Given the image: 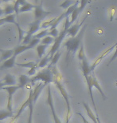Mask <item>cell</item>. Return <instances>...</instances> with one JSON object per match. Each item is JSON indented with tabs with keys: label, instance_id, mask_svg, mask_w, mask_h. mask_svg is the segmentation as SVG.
<instances>
[{
	"label": "cell",
	"instance_id": "cell-3",
	"mask_svg": "<svg viewBox=\"0 0 117 123\" xmlns=\"http://www.w3.org/2000/svg\"><path fill=\"white\" fill-rule=\"evenodd\" d=\"M71 26V24H70V17H68L65 19V23H64V26H63V28L61 31L60 32L59 35L57 38H55V41H54V43L53 44L52 47L50 48V51H49L48 55H50V57L52 59L53 56L55 55L56 53L57 52L58 50H59V47L61 45L63 40L64 38H65V36L68 34V30L69 28Z\"/></svg>",
	"mask_w": 117,
	"mask_h": 123
},
{
	"label": "cell",
	"instance_id": "cell-37",
	"mask_svg": "<svg viewBox=\"0 0 117 123\" xmlns=\"http://www.w3.org/2000/svg\"><path fill=\"white\" fill-rule=\"evenodd\" d=\"M77 114L78 115H80V117H81V118H82L83 122H84V123H90V122H89V121H88V120H87L86 118H85L84 117V115H83L82 114H80V113H77Z\"/></svg>",
	"mask_w": 117,
	"mask_h": 123
},
{
	"label": "cell",
	"instance_id": "cell-10",
	"mask_svg": "<svg viewBox=\"0 0 117 123\" xmlns=\"http://www.w3.org/2000/svg\"><path fill=\"white\" fill-rule=\"evenodd\" d=\"M117 47V43H116V44H114L113 46H110V47H108V49H107V50H105L104 51L103 53L101 54L99 56L98 58H96V60L94 61V62L92 63V64H91V72H92V71H93L96 68V66L99 65L100 63L101 62V61H102V59H103V58L105 57V56L107 55H108L109 53L111 52V50H113L114 49H116Z\"/></svg>",
	"mask_w": 117,
	"mask_h": 123
},
{
	"label": "cell",
	"instance_id": "cell-24",
	"mask_svg": "<svg viewBox=\"0 0 117 123\" xmlns=\"http://www.w3.org/2000/svg\"><path fill=\"white\" fill-rule=\"evenodd\" d=\"M50 62H51V58L50 57V55L47 54L45 57H43L40 60L39 63L38 64V68H42L43 69L44 67H45V66L48 65L49 62L50 63Z\"/></svg>",
	"mask_w": 117,
	"mask_h": 123
},
{
	"label": "cell",
	"instance_id": "cell-17",
	"mask_svg": "<svg viewBox=\"0 0 117 123\" xmlns=\"http://www.w3.org/2000/svg\"><path fill=\"white\" fill-rule=\"evenodd\" d=\"M0 51L2 53L1 58L0 61H6L9 58H11V57L14 56V49H9V50H3V49H0Z\"/></svg>",
	"mask_w": 117,
	"mask_h": 123
},
{
	"label": "cell",
	"instance_id": "cell-8",
	"mask_svg": "<svg viewBox=\"0 0 117 123\" xmlns=\"http://www.w3.org/2000/svg\"><path fill=\"white\" fill-rule=\"evenodd\" d=\"M43 2H40L39 4H36L33 9V16H34V21H42L48 15L51 14L50 11H45L42 6Z\"/></svg>",
	"mask_w": 117,
	"mask_h": 123
},
{
	"label": "cell",
	"instance_id": "cell-2",
	"mask_svg": "<svg viewBox=\"0 0 117 123\" xmlns=\"http://www.w3.org/2000/svg\"><path fill=\"white\" fill-rule=\"evenodd\" d=\"M86 28H87V25H84L82 26L81 30L80 31V32L78 33V34L76 37L69 38L65 41V43H64V46H65V47H66V50H67V58H69L70 54L74 55L77 51L78 49H80V46L82 43H81L82 38H83V37H84Z\"/></svg>",
	"mask_w": 117,
	"mask_h": 123
},
{
	"label": "cell",
	"instance_id": "cell-35",
	"mask_svg": "<svg viewBox=\"0 0 117 123\" xmlns=\"http://www.w3.org/2000/svg\"><path fill=\"white\" fill-rule=\"evenodd\" d=\"M37 69H38V66H33V67H32L31 69H30V70L28 71V75H30V76L34 75L35 73H36V70H37Z\"/></svg>",
	"mask_w": 117,
	"mask_h": 123
},
{
	"label": "cell",
	"instance_id": "cell-23",
	"mask_svg": "<svg viewBox=\"0 0 117 123\" xmlns=\"http://www.w3.org/2000/svg\"><path fill=\"white\" fill-rule=\"evenodd\" d=\"M92 84H93V87H95L96 89H97V90H98V91L100 92V93L101 94L102 98H103V99L105 100L106 98H107V97L105 96V94H104V93L103 91V90H102L101 86H100V83L98 82V81H97L96 77H94V76L92 77Z\"/></svg>",
	"mask_w": 117,
	"mask_h": 123
},
{
	"label": "cell",
	"instance_id": "cell-19",
	"mask_svg": "<svg viewBox=\"0 0 117 123\" xmlns=\"http://www.w3.org/2000/svg\"><path fill=\"white\" fill-rule=\"evenodd\" d=\"M30 47H29L28 45H18L17 46H15V47L14 48V55L16 56V57H18V55H21L22 53L25 52V51L30 50Z\"/></svg>",
	"mask_w": 117,
	"mask_h": 123
},
{
	"label": "cell",
	"instance_id": "cell-11",
	"mask_svg": "<svg viewBox=\"0 0 117 123\" xmlns=\"http://www.w3.org/2000/svg\"><path fill=\"white\" fill-rule=\"evenodd\" d=\"M87 3H89V2L86 1V0H82V1L80 2V5L77 7L76 10H75V11H73V13H72L71 14V16H70V24H71V26H72V24L77 20V18H78L79 14L84 11V7L86 6Z\"/></svg>",
	"mask_w": 117,
	"mask_h": 123
},
{
	"label": "cell",
	"instance_id": "cell-15",
	"mask_svg": "<svg viewBox=\"0 0 117 123\" xmlns=\"http://www.w3.org/2000/svg\"><path fill=\"white\" fill-rule=\"evenodd\" d=\"M16 56H13L11 58L7 59L6 61H4L2 64L0 66V70H5V69H9V68H12L15 66L16 64Z\"/></svg>",
	"mask_w": 117,
	"mask_h": 123
},
{
	"label": "cell",
	"instance_id": "cell-1",
	"mask_svg": "<svg viewBox=\"0 0 117 123\" xmlns=\"http://www.w3.org/2000/svg\"><path fill=\"white\" fill-rule=\"evenodd\" d=\"M52 70H53V73L54 74V84L56 85L57 86V90H59L61 94L62 95L63 98H64L65 102V104H66V108H67V112H66V117H65V123H69V119L71 117V114H72V112H71V104H70V100H69V93L66 91L65 88L64 86L62 85V83L61 82V78H58V75L59 74L56 70V67L53 66L52 67Z\"/></svg>",
	"mask_w": 117,
	"mask_h": 123
},
{
	"label": "cell",
	"instance_id": "cell-9",
	"mask_svg": "<svg viewBox=\"0 0 117 123\" xmlns=\"http://www.w3.org/2000/svg\"><path fill=\"white\" fill-rule=\"evenodd\" d=\"M88 15H89V14L85 15L84 18H83L81 20V22H80L79 23H76L69 28V30H68V35L70 36V38H73V37H76L78 33L80 32V31L81 30L82 26H84V23L85 19L87 18Z\"/></svg>",
	"mask_w": 117,
	"mask_h": 123
},
{
	"label": "cell",
	"instance_id": "cell-27",
	"mask_svg": "<svg viewBox=\"0 0 117 123\" xmlns=\"http://www.w3.org/2000/svg\"><path fill=\"white\" fill-rule=\"evenodd\" d=\"M54 41H55L54 38H53L52 36L47 35L46 37H45V38H44L43 39H41V43L43 44V45L49 46V45H51V44L54 43Z\"/></svg>",
	"mask_w": 117,
	"mask_h": 123
},
{
	"label": "cell",
	"instance_id": "cell-20",
	"mask_svg": "<svg viewBox=\"0 0 117 123\" xmlns=\"http://www.w3.org/2000/svg\"><path fill=\"white\" fill-rule=\"evenodd\" d=\"M82 104H83V105H84L85 110H86V113H87L88 116L91 118V120L94 123H98V122H97V119H96V115L93 112H92V110H91V108L89 107V105H88L87 103H85V102H83Z\"/></svg>",
	"mask_w": 117,
	"mask_h": 123
},
{
	"label": "cell",
	"instance_id": "cell-31",
	"mask_svg": "<svg viewBox=\"0 0 117 123\" xmlns=\"http://www.w3.org/2000/svg\"><path fill=\"white\" fill-rule=\"evenodd\" d=\"M86 58V55L84 54V45L83 43H81V45L80 46V49H79V51H78V59L79 61H82L83 59Z\"/></svg>",
	"mask_w": 117,
	"mask_h": 123
},
{
	"label": "cell",
	"instance_id": "cell-28",
	"mask_svg": "<svg viewBox=\"0 0 117 123\" xmlns=\"http://www.w3.org/2000/svg\"><path fill=\"white\" fill-rule=\"evenodd\" d=\"M3 18H4V21L6 23H13L14 25L17 23L16 14H10V15L5 16Z\"/></svg>",
	"mask_w": 117,
	"mask_h": 123
},
{
	"label": "cell",
	"instance_id": "cell-33",
	"mask_svg": "<svg viewBox=\"0 0 117 123\" xmlns=\"http://www.w3.org/2000/svg\"><path fill=\"white\" fill-rule=\"evenodd\" d=\"M41 43V40L40 39H38V38H32V39H31V41L30 42V43L28 44L29 47H30V49H33V47H37V46L39 45V43Z\"/></svg>",
	"mask_w": 117,
	"mask_h": 123
},
{
	"label": "cell",
	"instance_id": "cell-6",
	"mask_svg": "<svg viewBox=\"0 0 117 123\" xmlns=\"http://www.w3.org/2000/svg\"><path fill=\"white\" fill-rule=\"evenodd\" d=\"M46 102L50 107V109L51 110V114H52L53 119L54 121V123H62L61 119L59 118V117L57 116V113H56L55 107H54V103H53V95L52 92H51V87L50 86H48V92H47V100Z\"/></svg>",
	"mask_w": 117,
	"mask_h": 123
},
{
	"label": "cell",
	"instance_id": "cell-22",
	"mask_svg": "<svg viewBox=\"0 0 117 123\" xmlns=\"http://www.w3.org/2000/svg\"><path fill=\"white\" fill-rule=\"evenodd\" d=\"M9 117H13V118L14 117L13 112L9 111L7 110H0V121L7 119Z\"/></svg>",
	"mask_w": 117,
	"mask_h": 123
},
{
	"label": "cell",
	"instance_id": "cell-29",
	"mask_svg": "<svg viewBox=\"0 0 117 123\" xmlns=\"http://www.w3.org/2000/svg\"><path fill=\"white\" fill-rule=\"evenodd\" d=\"M49 31H50L49 29H44V30H42L41 31L38 32V34H36L35 35H33V38H38V39H40V40H41V38L43 39L45 37H46L48 35Z\"/></svg>",
	"mask_w": 117,
	"mask_h": 123
},
{
	"label": "cell",
	"instance_id": "cell-7",
	"mask_svg": "<svg viewBox=\"0 0 117 123\" xmlns=\"http://www.w3.org/2000/svg\"><path fill=\"white\" fill-rule=\"evenodd\" d=\"M20 88L18 85L13 86H5L3 90L7 92V104H6V110L9 111L13 112V96L17 92V90Z\"/></svg>",
	"mask_w": 117,
	"mask_h": 123
},
{
	"label": "cell",
	"instance_id": "cell-40",
	"mask_svg": "<svg viewBox=\"0 0 117 123\" xmlns=\"http://www.w3.org/2000/svg\"><path fill=\"white\" fill-rule=\"evenodd\" d=\"M4 14V12H3V8H2L1 6H0V17L2 15H3Z\"/></svg>",
	"mask_w": 117,
	"mask_h": 123
},
{
	"label": "cell",
	"instance_id": "cell-36",
	"mask_svg": "<svg viewBox=\"0 0 117 123\" xmlns=\"http://www.w3.org/2000/svg\"><path fill=\"white\" fill-rule=\"evenodd\" d=\"M116 58H117V47L116 48L115 53H114V55H112V57H111V59H110V61L108 62V65H109V64H110V63H111V62H113L114 60H115Z\"/></svg>",
	"mask_w": 117,
	"mask_h": 123
},
{
	"label": "cell",
	"instance_id": "cell-18",
	"mask_svg": "<svg viewBox=\"0 0 117 123\" xmlns=\"http://www.w3.org/2000/svg\"><path fill=\"white\" fill-rule=\"evenodd\" d=\"M34 6L30 2H28L26 1H23L22 4L21 5L20 10H19V13H22V12H26V11H33L34 9Z\"/></svg>",
	"mask_w": 117,
	"mask_h": 123
},
{
	"label": "cell",
	"instance_id": "cell-39",
	"mask_svg": "<svg viewBox=\"0 0 117 123\" xmlns=\"http://www.w3.org/2000/svg\"><path fill=\"white\" fill-rule=\"evenodd\" d=\"M3 87H4L3 82H2V80H0V90H3Z\"/></svg>",
	"mask_w": 117,
	"mask_h": 123
},
{
	"label": "cell",
	"instance_id": "cell-13",
	"mask_svg": "<svg viewBox=\"0 0 117 123\" xmlns=\"http://www.w3.org/2000/svg\"><path fill=\"white\" fill-rule=\"evenodd\" d=\"M80 67L81 69V71L83 73L84 78L88 77L90 74H92L91 72V65L89 64V61H88L87 58H85L84 59L80 62Z\"/></svg>",
	"mask_w": 117,
	"mask_h": 123
},
{
	"label": "cell",
	"instance_id": "cell-4",
	"mask_svg": "<svg viewBox=\"0 0 117 123\" xmlns=\"http://www.w3.org/2000/svg\"><path fill=\"white\" fill-rule=\"evenodd\" d=\"M54 81V74L53 73L52 68L47 67L45 69H42L39 72L37 73L33 77L31 78V83L34 84L36 82H41L46 86Z\"/></svg>",
	"mask_w": 117,
	"mask_h": 123
},
{
	"label": "cell",
	"instance_id": "cell-25",
	"mask_svg": "<svg viewBox=\"0 0 117 123\" xmlns=\"http://www.w3.org/2000/svg\"><path fill=\"white\" fill-rule=\"evenodd\" d=\"M47 47H48V46L43 45V44H40V45H38L37 47H36V50H37L38 58H40V59L42 58L44 55L45 54V50H46V49H47Z\"/></svg>",
	"mask_w": 117,
	"mask_h": 123
},
{
	"label": "cell",
	"instance_id": "cell-16",
	"mask_svg": "<svg viewBox=\"0 0 117 123\" xmlns=\"http://www.w3.org/2000/svg\"><path fill=\"white\" fill-rule=\"evenodd\" d=\"M30 82H31V78L29 77L28 75L21 74L18 77V86H19L20 89H22V88H24V86H26L28 83H30Z\"/></svg>",
	"mask_w": 117,
	"mask_h": 123
},
{
	"label": "cell",
	"instance_id": "cell-41",
	"mask_svg": "<svg viewBox=\"0 0 117 123\" xmlns=\"http://www.w3.org/2000/svg\"><path fill=\"white\" fill-rule=\"evenodd\" d=\"M0 3H1V2H0Z\"/></svg>",
	"mask_w": 117,
	"mask_h": 123
},
{
	"label": "cell",
	"instance_id": "cell-34",
	"mask_svg": "<svg viewBox=\"0 0 117 123\" xmlns=\"http://www.w3.org/2000/svg\"><path fill=\"white\" fill-rule=\"evenodd\" d=\"M49 30H50V31H49V34H48V35L52 36L53 38H57V37H58V35H59L60 32L58 31L57 28H54V29H49Z\"/></svg>",
	"mask_w": 117,
	"mask_h": 123
},
{
	"label": "cell",
	"instance_id": "cell-38",
	"mask_svg": "<svg viewBox=\"0 0 117 123\" xmlns=\"http://www.w3.org/2000/svg\"><path fill=\"white\" fill-rule=\"evenodd\" d=\"M6 23H5V21H4V18H0V26H2L3 24H5Z\"/></svg>",
	"mask_w": 117,
	"mask_h": 123
},
{
	"label": "cell",
	"instance_id": "cell-14",
	"mask_svg": "<svg viewBox=\"0 0 117 123\" xmlns=\"http://www.w3.org/2000/svg\"><path fill=\"white\" fill-rule=\"evenodd\" d=\"M2 82H3L4 87L5 86H17V80L16 78L11 74H7L5 75V77L2 78Z\"/></svg>",
	"mask_w": 117,
	"mask_h": 123
},
{
	"label": "cell",
	"instance_id": "cell-26",
	"mask_svg": "<svg viewBox=\"0 0 117 123\" xmlns=\"http://www.w3.org/2000/svg\"><path fill=\"white\" fill-rule=\"evenodd\" d=\"M61 55V52L58 50L57 52L56 53L55 55L53 56V58H52V59H51V62H50V65H49L48 67L52 68V67H53V66H56V64L57 63L58 60L60 59Z\"/></svg>",
	"mask_w": 117,
	"mask_h": 123
},
{
	"label": "cell",
	"instance_id": "cell-12",
	"mask_svg": "<svg viewBox=\"0 0 117 123\" xmlns=\"http://www.w3.org/2000/svg\"><path fill=\"white\" fill-rule=\"evenodd\" d=\"M29 117L27 120V123H33V109H34V104L35 102L33 100V90H30V93H29Z\"/></svg>",
	"mask_w": 117,
	"mask_h": 123
},
{
	"label": "cell",
	"instance_id": "cell-21",
	"mask_svg": "<svg viewBox=\"0 0 117 123\" xmlns=\"http://www.w3.org/2000/svg\"><path fill=\"white\" fill-rule=\"evenodd\" d=\"M3 12H4L5 16L10 15V14H15V10H14V4H11V3L5 4V6L3 8Z\"/></svg>",
	"mask_w": 117,
	"mask_h": 123
},
{
	"label": "cell",
	"instance_id": "cell-32",
	"mask_svg": "<svg viewBox=\"0 0 117 123\" xmlns=\"http://www.w3.org/2000/svg\"><path fill=\"white\" fill-rule=\"evenodd\" d=\"M17 66H21V67H26V68H29L31 69L32 67L35 66H38L37 63L34 62H26V63H16Z\"/></svg>",
	"mask_w": 117,
	"mask_h": 123
},
{
	"label": "cell",
	"instance_id": "cell-30",
	"mask_svg": "<svg viewBox=\"0 0 117 123\" xmlns=\"http://www.w3.org/2000/svg\"><path fill=\"white\" fill-rule=\"evenodd\" d=\"M75 2H74V1H69V0H66V1L62 2L59 5V6L61 7V8H62V9L67 10V9H69V7L72 6V5H73Z\"/></svg>",
	"mask_w": 117,
	"mask_h": 123
},
{
	"label": "cell",
	"instance_id": "cell-5",
	"mask_svg": "<svg viewBox=\"0 0 117 123\" xmlns=\"http://www.w3.org/2000/svg\"><path fill=\"white\" fill-rule=\"evenodd\" d=\"M41 21H33L30 24L29 31L26 32L25 38L22 40V45H28L31 41V39L33 35L36 34V32H38L41 29Z\"/></svg>",
	"mask_w": 117,
	"mask_h": 123
}]
</instances>
